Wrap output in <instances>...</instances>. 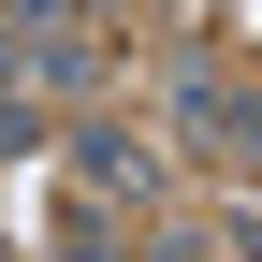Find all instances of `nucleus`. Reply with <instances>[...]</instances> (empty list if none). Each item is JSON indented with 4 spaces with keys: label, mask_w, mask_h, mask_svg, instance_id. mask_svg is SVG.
Listing matches in <instances>:
<instances>
[{
    "label": "nucleus",
    "mask_w": 262,
    "mask_h": 262,
    "mask_svg": "<svg viewBox=\"0 0 262 262\" xmlns=\"http://www.w3.org/2000/svg\"><path fill=\"white\" fill-rule=\"evenodd\" d=\"M175 117L204 131V146H248V131H262V117H248V102H233V88H219V73H189V88H175Z\"/></svg>",
    "instance_id": "obj_1"
}]
</instances>
